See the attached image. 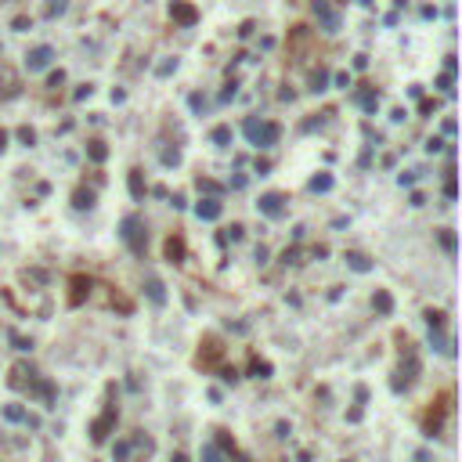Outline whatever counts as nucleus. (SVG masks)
Wrapping results in <instances>:
<instances>
[{
    "mask_svg": "<svg viewBox=\"0 0 462 462\" xmlns=\"http://www.w3.org/2000/svg\"><path fill=\"white\" fill-rule=\"evenodd\" d=\"M235 87H238V83H235V80H231V83L224 87V94H221V98H224V101H228V98H235Z\"/></svg>",
    "mask_w": 462,
    "mask_h": 462,
    "instance_id": "f704fd0d",
    "label": "nucleus"
},
{
    "mask_svg": "<svg viewBox=\"0 0 462 462\" xmlns=\"http://www.w3.org/2000/svg\"><path fill=\"white\" fill-rule=\"evenodd\" d=\"M170 18L181 22V25H195L199 22V7L188 4V0H174V4H170Z\"/></svg>",
    "mask_w": 462,
    "mask_h": 462,
    "instance_id": "39448f33",
    "label": "nucleus"
},
{
    "mask_svg": "<svg viewBox=\"0 0 462 462\" xmlns=\"http://www.w3.org/2000/svg\"><path fill=\"white\" fill-rule=\"evenodd\" d=\"M188 105H192L195 112H203V105H206V101H203V94H192V98H188Z\"/></svg>",
    "mask_w": 462,
    "mask_h": 462,
    "instance_id": "2f4dec72",
    "label": "nucleus"
},
{
    "mask_svg": "<svg viewBox=\"0 0 462 462\" xmlns=\"http://www.w3.org/2000/svg\"><path fill=\"white\" fill-rule=\"evenodd\" d=\"M437 87L444 90V94H452V72H444V76H441V80H437Z\"/></svg>",
    "mask_w": 462,
    "mask_h": 462,
    "instance_id": "c756f323",
    "label": "nucleus"
},
{
    "mask_svg": "<svg viewBox=\"0 0 462 462\" xmlns=\"http://www.w3.org/2000/svg\"><path fill=\"white\" fill-rule=\"evenodd\" d=\"M329 87V69H314L311 72V90L318 94V90H325Z\"/></svg>",
    "mask_w": 462,
    "mask_h": 462,
    "instance_id": "2eb2a0df",
    "label": "nucleus"
},
{
    "mask_svg": "<svg viewBox=\"0 0 462 462\" xmlns=\"http://www.w3.org/2000/svg\"><path fill=\"white\" fill-rule=\"evenodd\" d=\"M181 256H184V242L181 238H166V260H170V264H181Z\"/></svg>",
    "mask_w": 462,
    "mask_h": 462,
    "instance_id": "9d476101",
    "label": "nucleus"
},
{
    "mask_svg": "<svg viewBox=\"0 0 462 462\" xmlns=\"http://www.w3.org/2000/svg\"><path fill=\"white\" fill-rule=\"evenodd\" d=\"M441 148H444L441 137H430V141H426V152H441Z\"/></svg>",
    "mask_w": 462,
    "mask_h": 462,
    "instance_id": "473e14b6",
    "label": "nucleus"
},
{
    "mask_svg": "<svg viewBox=\"0 0 462 462\" xmlns=\"http://www.w3.org/2000/svg\"><path fill=\"white\" fill-rule=\"evenodd\" d=\"M87 156H90V159H94V163H101L105 156H109V148H105L101 141H90V145H87Z\"/></svg>",
    "mask_w": 462,
    "mask_h": 462,
    "instance_id": "6ab92c4d",
    "label": "nucleus"
},
{
    "mask_svg": "<svg viewBox=\"0 0 462 462\" xmlns=\"http://www.w3.org/2000/svg\"><path fill=\"white\" fill-rule=\"evenodd\" d=\"M112 423H116V408H109V412H105L101 419L94 423V430H90V434H94V441H98V444L109 437V426H112Z\"/></svg>",
    "mask_w": 462,
    "mask_h": 462,
    "instance_id": "0eeeda50",
    "label": "nucleus"
},
{
    "mask_svg": "<svg viewBox=\"0 0 462 462\" xmlns=\"http://www.w3.org/2000/svg\"><path fill=\"white\" fill-rule=\"evenodd\" d=\"M130 195H134V199H145V181H141V170H130Z\"/></svg>",
    "mask_w": 462,
    "mask_h": 462,
    "instance_id": "f3484780",
    "label": "nucleus"
},
{
    "mask_svg": "<svg viewBox=\"0 0 462 462\" xmlns=\"http://www.w3.org/2000/svg\"><path fill=\"white\" fill-rule=\"evenodd\" d=\"M256 210L264 213V217H282V213H285V195H282V192H267V195H260Z\"/></svg>",
    "mask_w": 462,
    "mask_h": 462,
    "instance_id": "20e7f679",
    "label": "nucleus"
},
{
    "mask_svg": "<svg viewBox=\"0 0 462 462\" xmlns=\"http://www.w3.org/2000/svg\"><path fill=\"white\" fill-rule=\"evenodd\" d=\"M441 245H444L448 253H455V231H444V235H441Z\"/></svg>",
    "mask_w": 462,
    "mask_h": 462,
    "instance_id": "a878e982",
    "label": "nucleus"
},
{
    "mask_svg": "<svg viewBox=\"0 0 462 462\" xmlns=\"http://www.w3.org/2000/svg\"><path fill=\"white\" fill-rule=\"evenodd\" d=\"M210 141H213V145H221V148H224V145H231V127H213Z\"/></svg>",
    "mask_w": 462,
    "mask_h": 462,
    "instance_id": "a211bd4d",
    "label": "nucleus"
},
{
    "mask_svg": "<svg viewBox=\"0 0 462 462\" xmlns=\"http://www.w3.org/2000/svg\"><path fill=\"white\" fill-rule=\"evenodd\" d=\"M426 321H430V329H441L444 325V311H426Z\"/></svg>",
    "mask_w": 462,
    "mask_h": 462,
    "instance_id": "4be33fe9",
    "label": "nucleus"
},
{
    "mask_svg": "<svg viewBox=\"0 0 462 462\" xmlns=\"http://www.w3.org/2000/svg\"><path fill=\"white\" fill-rule=\"evenodd\" d=\"M14 29H18V33H25V29H33V18H25V14H18V18H14Z\"/></svg>",
    "mask_w": 462,
    "mask_h": 462,
    "instance_id": "bb28decb",
    "label": "nucleus"
},
{
    "mask_svg": "<svg viewBox=\"0 0 462 462\" xmlns=\"http://www.w3.org/2000/svg\"><path fill=\"white\" fill-rule=\"evenodd\" d=\"M18 137H22V145H36V134L29 130V127H22V130H18Z\"/></svg>",
    "mask_w": 462,
    "mask_h": 462,
    "instance_id": "c85d7f7f",
    "label": "nucleus"
},
{
    "mask_svg": "<svg viewBox=\"0 0 462 462\" xmlns=\"http://www.w3.org/2000/svg\"><path fill=\"white\" fill-rule=\"evenodd\" d=\"M372 303H376V311H379V314H390V311H394V300H390V292H387V289H376V300H372Z\"/></svg>",
    "mask_w": 462,
    "mask_h": 462,
    "instance_id": "9b49d317",
    "label": "nucleus"
},
{
    "mask_svg": "<svg viewBox=\"0 0 462 462\" xmlns=\"http://www.w3.org/2000/svg\"><path fill=\"white\" fill-rule=\"evenodd\" d=\"M119 238L130 245V253H134V256H145V242H148V235H145V224H141V217H137V213L123 217V231H119Z\"/></svg>",
    "mask_w": 462,
    "mask_h": 462,
    "instance_id": "f03ea898",
    "label": "nucleus"
},
{
    "mask_svg": "<svg viewBox=\"0 0 462 462\" xmlns=\"http://www.w3.org/2000/svg\"><path fill=\"white\" fill-rule=\"evenodd\" d=\"M242 231H245L242 224H231V228H228V235H224V238H231V242H238V238H242Z\"/></svg>",
    "mask_w": 462,
    "mask_h": 462,
    "instance_id": "cd10ccee",
    "label": "nucleus"
},
{
    "mask_svg": "<svg viewBox=\"0 0 462 462\" xmlns=\"http://www.w3.org/2000/svg\"><path fill=\"white\" fill-rule=\"evenodd\" d=\"M72 206H76V210H90V206H94V192H90V188H80V192L72 195Z\"/></svg>",
    "mask_w": 462,
    "mask_h": 462,
    "instance_id": "f8f14e48",
    "label": "nucleus"
},
{
    "mask_svg": "<svg viewBox=\"0 0 462 462\" xmlns=\"http://www.w3.org/2000/svg\"><path fill=\"white\" fill-rule=\"evenodd\" d=\"M358 101H361V109L376 112V109H379V90H361V94H358Z\"/></svg>",
    "mask_w": 462,
    "mask_h": 462,
    "instance_id": "ddd939ff",
    "label": "nucleus"
},
{
    "mask_svg": "<svg viewBox=\"0 0 462 462\" xmlns=\"http://www.w3.org/2000/svg\"><path fill=\"white\" fill-rule=\"evenodd\" d=\"M177 69V61H163V65H159V76H170Z\"/></svg>",
    "mask_w": 462,
    "mask_h": 462,
    "instance_id": "72a5a7b5",
    "label": "nucleus"
},
{
    "mask_svg": "<svg viewBox=\"0 0 462 462\" xmlns=\"http://www.w3.org/2000/svg\"><path fill=\"white\" fill-rule=\"evenodd\" d=\"M314 14L321 22H325V29L332 33V29H340V18H336V11L329 7V0H314Z\"/></svg>",
    "mask_w": 462,
    "mask_h": 462,
    "instance_id": "423d86ee",
    "label": "nucleus"
},
{
    "mask_svg": "<svg viewBox=\"0 0 462 462\" xmlns=\"http://www.w3.org/2000/svg\"><path fill=\"white\" fill-rule=\"evenodd\" d=\"M195 184H199V192H213V195L221 192V184H217V181H210V177H199Z\"/></svg>",
    "mask_w": 462,
    "mask_h": 462,
    "instance_id": "aec40b11",
    "label": "nucleus"
},
{
    "mask_svg": "<svg viewBox=\"0 0 462 462\" xmlns=\"http://www.w3.org/2000/svg\"><path fill=\"white\" fill-rule=\"evenodd\" d=\"M195 213H199V221H217L221 217V203L217 199H203V203L195 206Z\"/></svg>",
    "mask_w": 462,
    "mask_h": 462,
    "instance_id": "6e6552de",
    "label": "nucleus"
},
{
    "mask_svg": "<svg viewBox=\"0 0 462 462\" xmlns=\"http://www.w3.org/2000/svg\"><path fill=\"white\" fill-rule=\"evenodd\" d=\"M332 174H318V177H311V192H332Z\"/></svg>",
    "mask_w": 462,
    "mask_h": 462,
    "instance_id": "dca6fc26",
    "label": "nucleus"
},
{
    "mask_svg": "<svg viewBox=\"0 0 462 462\" xmlns=\"http://www.w3.org/2000/svg\"><path fill=\"white\" fill-rule=\"evenodd\" d=\"M65 7H69V0H51L47 14H51V18H58V14H65Z\"/></svg>",
    "mask_w": 462,
    "mask_h": 462,
    "instance_id": "412c9836",
    "label": "nucleus"
},
{
    "mask_svg": "<svg viewBox=\"0 0 462 462\" xmlns=\"http://www.w3.org/2000/svg\"><path fill=\"white\" fill-rule=\"evenodd\" d=\"M347 264L354 267V271H372V260H368V256H361V253H347Z\"/></svg>",
    "mask_w": 462,
    "mask_h": 462,
    "instance_id": "4468645a",
    "label": "nucleus"
},
{
    "mask_svg": "<svg viewBox=\"0 0 462 462\" xmlns=\"http://www.w3.org/2000/svg\"><path fill=\"white\" fill-rule=\"evenodd\" d=\"M253 372H256V379H267L271 376V365L267 361H253Z\"/></svg>",
    "mask_w": 462,
    "mask_h": 462,
    "instance_id": "b1692460",
    "label": "nucleus"
},
{
    "mask_svg": "<svg viewBox=\"0 0 462 462\" xmlns=\"http://www.w3.org/2000/svg\"><path fill=\"white\" fill-rule=\"evenodd\" d=\"M163 163H166V166H177V163H181V152H177V148H166V152H163Z\"/></svg>",
    "mask_w": 462,
    "mask_h": 462,
    "instance_id": "5701e85b",
    "label": "nucleus"
},
{
    "mask_svg": "<svg viewBox=\"0 0 462 462\" xmlns=\"http://www.w3.org/2000/svg\"><path fill=\"white\" fill-rule=\"evenodd\" d=\"M245 137L256 145V148H271V145H278V137H282V127L278 123H260V119H245Z\"/></svg>",
    "mask_w": 462,
    "mask_h": 462,
    "instance_id": "f257e3e1",
    "label": "nucleus"
},
{
    "mask_svg": "<svg viewBox=\"0 0 462 462\" xmlns=\"http://www.w3.org/2000/svg\"><path fill=\"white\" fill-rule=\"evenodd\" d=\"M145 289H148V300L156 303V307H163V303H166V289H163V282H159V278H148V285H145Z\"/></svg>",
    "mask_w": 462,
    "mask_h": 462,
    "instance_id": "1a4fd4ad",
    "label": "nucleus"
},
{
    "mask_svg": "<svg viewBox=\"0 0 462 462\" xmlns=\"http://www.w3.org/2000/svg\"><path fill=\"white\" fill-rule=\"evenodd\" d=\"M61 83H65V72H61V69H58V72H51V80H47V87H61Z\"/></svg>",
    "mask_w": 462,
    "mask_h": 462,
    "instance_id": "7c9ffc66",
    "label": "nucleus"
},
{
    "mask_svg": "<svg viewBox=\"0 0 462 462\" xmlns=\"http://www.w3.org/2000/svg\"><path fill=\"white\" fill-rule=\"evenodd\" d=\"M4 415H7L11 423H22V419H25V412H22L18 405H11V408H4Z\"/></svg>",
    "mask_w": 462,
    "mask_h": 462,
    "instance_id": "393cba45",
    "label": "nucleus"
},
{
    "mask_svg": "<svg viewBox=\"0 0 462 462\" xmlns=\"http://www.w3.org/2000/svg\"><path fill=\"white\" fill-rule=\"evenodd\" d=\"M54 61V47H47V43H40V47H33L25 54V69L29 72H40V69H47Z\"/></svg>",
    "mask_w": 462,
    "mask_h": 462,
    "instance_id": "7ed1b4c3",
    "label": "nucleus"
}]
</instances>
